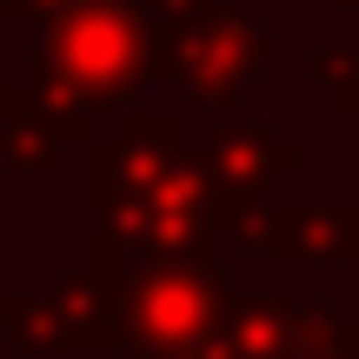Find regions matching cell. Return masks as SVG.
Returning <instances> with one entry per match:
<instances>
[{
  "mask_svg": "<svg viewBox=\"0 0 359 359\" xmlns=\"http://www.w3.org/2000/svg\"><path fill=\"white\" fill-rule=\"evenodd\" d=\"M313 80L326 87V107H333V114L359 120V47H326V53H313Z\"/></svg>",
  "mask_w": 359,
  "mask_h": 359,
  "instance_id": "7c38bea8",
  "label": "cell"
},
{
  "mask_svg": "<svg viewBox=\"0 0 359 359\" xmlns=\"http://www.w3.org/2000/svg\"><path fill=\"white\" fill-rule=\"evenodd\" d=\"M273 47H280L273 27H259L246 7H233V0H206L187 27H160V80H180L187 107L233 114L240 93L266 74Z\"/></svg>",
  "mask_w": 359,
  "mask_h": 359,
  "instance_id": "3957f363",
  "label": "cell"
},
{
  "mask_svg": "<svg viewBox=\"0 0 359 359\" xmlns=\"http://www.w3.org/2000/svg\"><path fill=\"white\" fill-rule=\"evenodd\" d=\"M299 299H266V293H240L226 313V353L233 359H280L299 333Z\"/></svg>",
  "mask_w": 359,
  "mask_h": 359,
  "instance_id": "9c48e42d",
  "label": "cell"
},
{
  "mask_svg": "<svg viewBox=\"0 0 359 359\" xmlns=\"http://www.w3.org/2000/svg\"><path fill=\"white\" fill-rule=\"evenodd\" d=\"M180 154H187V120L173 107H127L120 133L107 147H93V200L147 193Z\"/></svg>",
  "mask_w": 359,
  "mask_h": 359,
  "instance_id": "8992f818",
  "label": "cell"
},
{
  "mask_svg": "<svg viewBox=\"0 0 359 359\" xmlns=\"http://www.w3.org/2000/svg\"><path fill=\"white\" fill-rule=\"evenodd\" d=\"M299 346L320 359H359V326L339 320L333 306H306L299 313Z\"/></svg>",
  "mask_w": 359,
  "mask_h": 359,
  "instance_id": "4fadbf2b",
  "label": "cell"
},
{
  "mask_svg": "<svg viewBox=\"0 0 359 359\" xmlns=\"http://www.w3.org/2000/svg\"><path fill=\"white\" fill-rule=\"evenodd\" d=\"M200 7H206V0H147V13H154L160 27H187Z\"/></svg>",
  "mask_w": 359,
  "mask_h": 359,
  "instance_id": "2e32d148",
  "label": "cell"
},
{
  "mask_svg": "<svg viewBox=\"0 0 359 359\" xmlns=\"http://www.w3.org/2000/svg\"><path fill=\"white\" fill-rule=\"evenodd\" d=\"M0 114H7V133H0V167L7 180H34V173H53L60 167V127L40 114L34 100V80H7L0 87Z\"/></svg>",
  "mask_w": 359,
  "mask_h": 359,
  "instance_id": "ba28073f",
  "label": "cell"
},
{
  "mask_svg": "<svg viewBox=\"0 0 359 359\" xmlns=\"http://www.w3.org/2000/svg\"><path fill=\"white\" fill-rule=\"evenodd\" d=\"M0 7H7L13 27H40V20H53V13H67L74 0H0Z\"/></svg>",
  "mask_w": 359,
  "mask_h": 359,
  "instance_id": "5bb4252c",
  "label": "cell"
},
{
  "mask_svg": "<svg viewBox=\"0 0 359 359\" xmlns=\"http://www.w3.org/2000/svg\"><path fill=\"white\" fill-rule=\"evenodd\" d=\"M333 7H339V13H353V20H359V0H333Z\"/></svg>",
  "mask_w": 359,
  "mask_h": 359,
  "instance_id": "ac0fdd59",
  "label": "cell"
},
{
  "mask_svg": "<svg viewBox=\"0 0 359 359\" xmlns=\"http://www.w3.org/2000/svg\"><path fill=\"white\" fill-rule=\"evenodd\" d=\"M0 320H7V346L20 353V359H34V353H67V326H60L53 293H13L7 306H0Z\"/></svg>",
  "mask_w": 359,
  "mask_h": 359,
  "instance_id": "8fae6325",
  "label": "cell"
},
{
  "mask_svg": "<svg viewBox=\"0 0 359 359\" xmlns=\"http://www.w3.org/2000/svg\"><path fill=\"white\" fill-rule=\"evenodd\" d=\"M34 100H40V114L60 127L67 147H87V140H93V120L107 114V107L93 100L74 74H60V67H34Z\"/></svg>",
  "mask_w": 359,
  "mask_h": 359,
  "instance_id": "30bf717a",
  "label": "cell"
},
{
  "mask_svg": "<svg viewBox=\"0 0 359 359\" xmlns=\"http://www.w3.org/2000/svg\"><path fill=\"white\" fill-rule=\"evenodd\" d=\"M34 67H60L100 107H140L147 80H160V27L133 0H74L34 27Z\"/></svg>",
  "mask_w": 359,
  "mask_h": 359,
  "instance_id": "6da1fadb",
  "label": "cell"
},
{
  "mask_svg": "<svg viewBox=\"0 0 359 359\" xmlns=\"http://www.w3.org/2000/svg\"><path fill=\"white\" fill-rule=\"evenodd\" d=\"M280 359H320V353H306V346H299V333H293V346H286Z\"/></svg>",
  "mask_w": 359,
  "mask_h": 359,
  "instance_id": "e0dca14e",
  "label": "cell"
},
{
  "mask_svg": "<svg viewBox=\"0 0 359 359\" xmlns=\"http://www.w3.org/2000/svg\"><path fill=\"white\" fill-rule=\"evenodd\" d=\"M53 306L67 326V353H127V299L114 259H74L53 280Z\"/></svg>",
  "mask_w": 359,
  "mask_h": 359,
  "instance_id": "52a82bcc",
  "label": "cell"
},
{
  "mask_svg": "<svg viewBox=\"0 0 359 359\" xmlns=\"http://www.w3.org/2000/svg\"><path fill=\"white\" fill-rule=\"evenodd\" d=\"M114 266H120V299H127V346L173 353L226 333V313L240 293L213 253H173V259L147 253V259H114Z\"/></svg>",
  "mask_w": 359,
  "mask_h": 359,
  "instance_id": "7a4b0ae2",
  "label": "cell"
},
{
  "mask_svg": "<svg viewBox=\"0 0 359 359\" xmlns=\"http://www.w3.org/2000/svg\"><path fill=\"white\" fill-rule=\"evenodd\" d=\"M120 359H233V353H226V333H219V339H206V346H173V353H147V346H127Z\"/></svg>",
  "mask_w": 359,
  "mask_h": 359,
  "instance_id": "9a60e30c",
  "label": "cell"
},
{
  "mask_svg": "<svg viewBox=\"0 0 359 359\" xmlns=\"http://www.w3.org/2000/svg\"><path fill=\"white\" fill-rule=\"evenodd\" d=\"M193 160L213 180L219 206H226V226L246 206H266V193L280 187V180H293L306 167V154H299L293 140H280L266 120H226V127H213V140L193 147Z\"/></svg>",
  "mask_w": 359,
  "mask_h": 359,
  "instance_id": "5b68a950",
  "label": "cell"
},
{
  "mask_svg": "<svg viewBox=\"0 0 359 359\" xmlns=\"http://www.w3.org/2000/svg\"><path fill=\"white\" fill-rule=\"evenodd\" d=\"M246 253L280 266H353L359 259V206L346 200H293V206H246L226 226Z\"/></svg>",
  "mask_w": 359,
  "mask_h": 359,
  "instance_id": "277c9868",
  "label": "cell"
}]
</instances>
